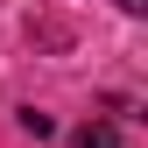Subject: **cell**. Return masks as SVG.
<instances>
[{"mask_svg": "<svg viewBox=\"0 0 148 148\" xmlns=\"http://www.w3.org/2000/svg\"><path fill=\"white\" fill-rule=\"evenodd\" d=\"M120 7H127V14H141V7H148V0H120Z\"/></svg>", "mask_w": 148, "mask_h": 148, "instance_id": "3957f363", "label": "cell"}, {"mask_svg": "<svg viewBox=\"0 0 148 148\" xmlns=\"http://www.w3.org/2000/svg\"><path fill=\"white\" fill-rule=\"evenodd\" d=\"M71 148H120V127L113 120H85L78 134H71Z\"/></svg>", "mask_w": 148, "mask_h": 148, "instance_id": "6da1fadb", "label": "cell"}, {"mask_svg": "<svg viewBox=\"0 0 148 148\" xmlns=\"http://www.w3.org/2000/svg\"><path fill=\"white\" fill-rule=\"evenodd\" d=\"M21 127H28L35 141H42V134H57V120H49V113H35V106H28V113H21Z\"/></svg>", "mask_w": 148, "mask_h": 148, "instance_id": "7a4b0ae2", "label": "cell"}]
</instances>
